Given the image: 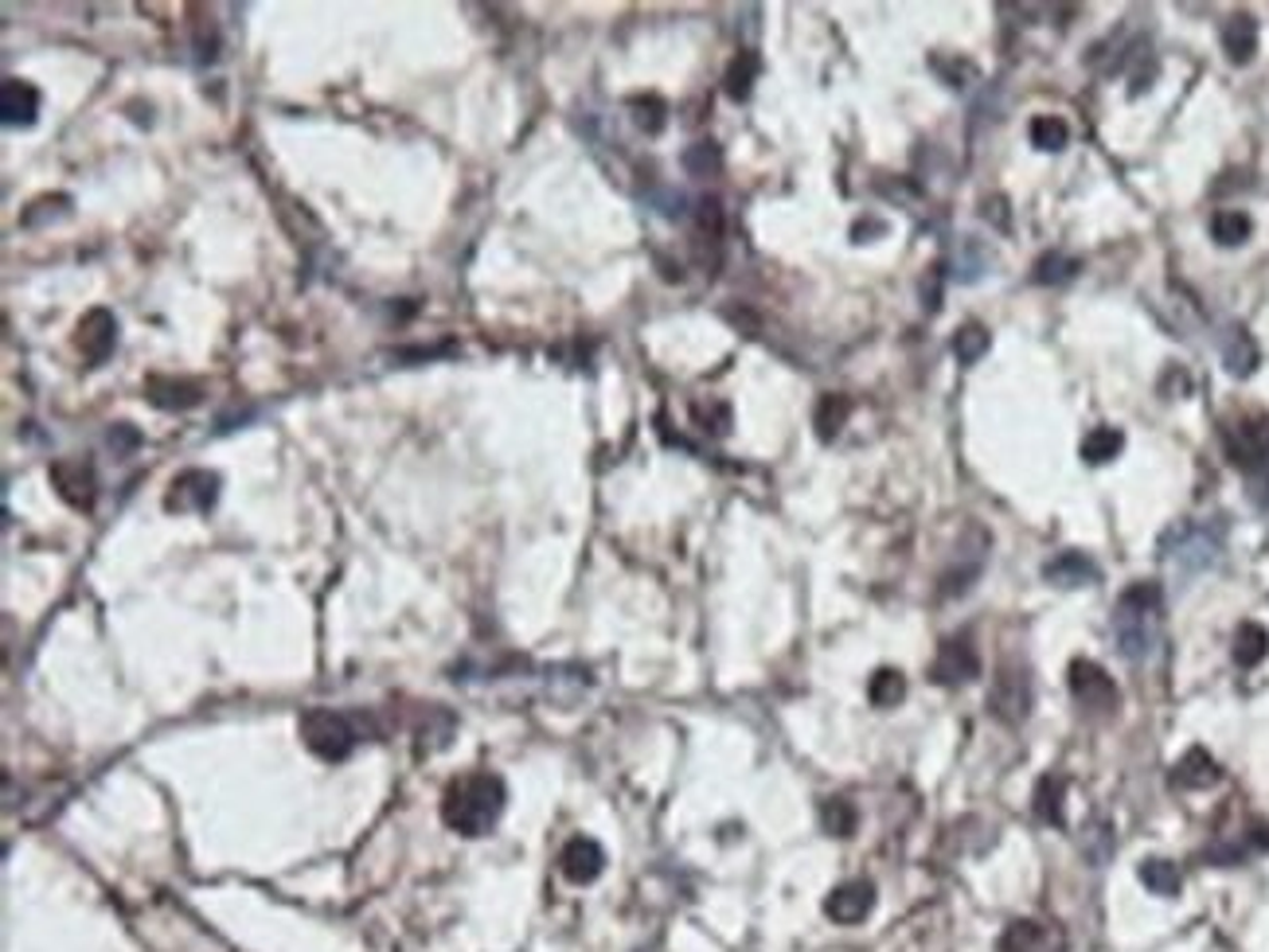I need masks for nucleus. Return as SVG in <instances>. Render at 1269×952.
<instances>
[{
    "instance_id": "nucleus-18",
    "label": "nucleus",
    "mask_w": 1269,
    "mask_h": 952,
    "mask_svg": "<svg viewBox=\"0 0 1269 952\" xmlns=\"http://www.w3.org/2000/svg\"><path fill=\"white\" fill-rule=\"evenodd\" d=\"M0 114H4V125H32L39 114V90L24 79H8L4 94H0Z\"/></svg>"
},
{
    "instance_id": "nucleus-32",
    "label": "nucleus",
    "mask_w": 1269,
    "mask_h": 952,
    "mask_svg": "<svg viewBox=\"0 0 1269 952\" xmlns=\"http://www.w3.org/2000/svg\"><path fill=\"white\" fill-rule=\"evenodd\" d=\"M989 348H992V336H989V328H984V325H977V321H973V325H961V328H957V336H954V356H957L961 363L984 360V356H989Z\"/></svg>"
},
{
    "instance_id": "nucleus-6",
    "label": "nucleus",
    "mask_w": 1269,
    "mask_h": 952,
    "mask_svg": "<svg viewBox=\"0 0 1269 952\" xmlns=\"http://www.w3.org/2000/svg\"><path fill=\"white\" fill-rule=\"evenodd\" d=\"M1222 442H1227V457H1231L1250 481L1269 477V418L1234 422L1231 430L1222 434Z\"/></svg>"
},
{
    "instance_id": "nucleus-5",
    "label": "nucleus",
    "mask_w": 1269,
    "mask_h": 952,
    "mask_svg": "<svg viewBox=\"0 0 1269 952\" xmlns=\"http://www.w3.org/2000/svg\"><path fill=\"white\" fill-rule=\"evenodd\" d=\"M989 711L1008 726H1019L1031 714V672L1028 663H1004L989 691Z\"/></svg>"
},
{
    "instance_id": "nucleus-31",
    "label": "nucleus",
    "mask_w": 1269,
    "mask_h": 952,
    "mask_svg": "<svg viewBox=\"0 0 1269 952\" xmlns=\"http://www.w3.org/2000/svg\"><path fill=\"white\" fill-rule=\"evenodd\" d=\"M992 265V254L980 246V239H965L961 242V250H957V281H965V285H973V281H980L984 274H989Z\"/></svg>"
},
{
    "instance_id": "nucleus-17",
    "label": "nucleus",
    "mask_w": 1269,
    "mask_h": 952,
    "mask_svg": "<svg viewBox=\"0 0 1269 952\" xmlns=\"http://www.w3.org/2000/svg\"><path fill=\"white\" fill-rule=\"evenodd\" d=\"M1043 578L1051 582V586H1063V590H1075V586H1090V582H1098V567L1090 562L1082 551H1063V555H1054L1047 567H1043Z\"/></svg>"
},
{
    "instance_id": "nucleus-37",
    "label": "nucleus",
    "mask_w": 1269,
    "mask_h": 952,
    "mask_svg": "<svg viewBox=\"0 0 1269 952\" xmlns=\"http://www.w3.org/2000/svg\"><path fill=\"white\" fill-rule=\"evenodd\" d=\"M1113 851V832L1105 828V824H1098V828H1090L1086 835V859L1094 863V867H1105V859H1110Z\"/></svg>"
},
{
    "instance_id": "nucleus-11",
    "label": "nucleus",
    "mask_w": 1269,
    "mask_h": 952,
    "mask_svg": "<svg viewBox=\"0 0 1269 952\" xmlns=\"http://www.w3.org/2000/svg\"><path fill=\"white\" fill-rule=\"evenodd\" d=\"M984 558H989V535L980 527H973V542H961L957 547V562L949 570H945L942 578V598H957V593H965L973 582H977V574L984 570Z\"/></svg>"
},
{
    "instance_id": "nucleus-23",
    "label": "nucleus",
    "mask_w": 1269,
    "mask_h": 952,
    "mask_svg": "<svg viewBox=\"0 0 1269 952\" xmlns=\"http://www.w3.org/2000/svg\"><path fill=\"white\" fill-rule=\"evenodd\" d=\"M1141 882L1152 894H1161V898H1176L1180 886H1184V875H1180V867H1176L1172 859H1145L1141 863Z\"/></svg>"
},
{
    "instance_id": "nucleus-33",
    "label": "nucleus",
    "mask_w": 1269,
    "mask_h": 952,
    "mask_svg": "<svg viewBox=\"0 0 1269 952\" xmlns=\"http://www.w3.org/2000/svg\"><path fill=\"white\" fill-rule=\"evenodd\" d=\"M821 824L828 835H852L859 824V812L852 800H844V796H828L821 804Z\"/></svg>"
},
{
    "instance_id": "nucleus-41",
    "label": "nucleus",
    "mask_w": 1269,
    "mask_h": 952,
    "mask_svg": "<svg viewBox=\"0 0 1269 952\" xmlns=\"http://www.w3.org/2000/svg\"><path fill=\"white\" fill-rule=\"evenodd\" d=\"M1250 844L1269 851V824H1254V828H1250Z\"/></svg>"
},
{
    "instance_id": "nucleus-7",
    "label": "nucleus",
    "mask_w": 1269,
    "mask_h": 952,
    "mask_svg": "<svg viewBox=\"0 0 1269 952\" xmlns=\"http://www.w3.org/2000/svg\"><path fill=\"white\" fill-rule=\"evenodd\" d=\"M1070 695L1086 714H1113L1117 711V683L1113 675L1094 660H1075L1070 663Z\"/></svg>"
},
{
    "instance_id": "nucleus-19",
    "label": "nucleus",
    "mask_w": 1269,
    "mask_h": 952,
    "mask_svg": "<svg viewBox=\"0 0 1269 952\" xmlns=\"http://www.w3.org/2000/svg\"><path fill=\"white\" fill-rule=\"evenodd\" d=\"M1222 51H1227V59L1238 63V67H1246V63L1254 59L1257 51V20L1250 13H1234L1227 24H1222Z\"/></svg>"
},
{
    "instance_id": "nucleus-8",
    "label": "nucleus",
    "mask_w": 1269,
    "mask_h": 952,
    "mask_svg": "<svg viewBox=\"0 0 1269 952\" xmlns=\"http://www.w3.org/2000/svg\"><path fill=\"white\" fill-rule=\"evenodd\" d=\"M977 675H980V656L968 637L945 640L930 663V679L933 683H942V688H961V683L977 679Z\"/></svg>"
},
{
    "instance_id": "nucleus-27",
    "label": "nucleus",
    "mask_w": 1269,
    "mask_h": 952,
    "mask_svg": "<svg viewBox=\"0 0 1269 952\" xmlns=\"http://www.w3.org/2000/svg\"><path fill=\"white\" fill-rule=\"evenodd\" d=\"M1250 230H1254L1250 215L1234 211V207H1227V211H1219V215L1211 219V239L1219 242V246H1242L1250 239Z\"/></svg>"
},
{
    "instance_id": "nucleus-22",
    "label": "nucleus",
    "mask_w": 1269,
    "mask_h": 952,
    "mask_svg": "<svg viewBox=\"0 0 1269 952\" xmlns=\"http://www.w3.org/2000/svg\"><path fill=\"white\" fill-rule=\"evenodd\" d=\"M1078 270H1082V262L1078 258H1070V254H1059V250H1047L1035 262V270H1031V281L1035 285H1066V281L1078 278Z\"/></svg>"
},
{
    "instance_id": "nucleus-14",
    "label": "nucleus",
    "mask_w": 1269,
    "mask_h": 952,
    "mask_svg": "<svg viewBox=\"0 0 1269 952\" xmlns=\"http://www.w3.org/2000/svg\"><path fill=\"white\" fill-rule=\"evenodd\" d=\"M79 351H83L90 363H102L118 344V321L106 313V309H90V313L79 321V336H74Z\"/></svg>"
},
{
    "instance_id": "nucleus-1",
    "label": "nucleus",
    "mask_w": 1269,
    "mask_h": 952,
    "mask_svg": "<svg viewBox=\"0 0 1269 952\" xmlns=\"http://www.w3.org/2000/svg\"><path fill=\"white\" fill-rule=\"evenodd\" d=\"M504 804H508L504 781L488 769H477L458 777V781H449L446 796H442V820L458 835H484L500 820Z\"/></svg>"
},
{
    "instance_id": "nucleus-13",
    "label": "nucleus",
    "mask_w": 1269,
    "mask_h": 952,
    "mask_svg": "<svg viewBox=\"0 0 1269 952\" xmlns=\"http://www.w3.org/2000/svg\"><path fill=\"white\" fill-rule=\"evenodd\" d=\"M871 910H875V886L863 879L844 882L824 898V914L833 917L836 925H859Z\"/></svg>"
},
{
    "instance_id": "nucleus-15",
    "label": "nucleus",
    "mask_w": 1269,
    "mask_h": 952,
    "mask_svg": "<svg viewBox=\"0 0 1269 952\" xmlns=\"http://www.w3.org/2000/svg\"><path fill=\"white\" fill-rule=\"evenodd\" d=\"M1219 351H1222V367H1227V375H1234V379H1250V375L1257 371V363H1262V351H1257L1254 336H1250L1242 325L1222 328Z\"/></svg>"
},
{
    "instance_id": "nucleus-21",
    "label": "nucleus",
    "mask_w": 1269,
    "mask_h": 952,
    "mask_svg": "<svg viewBox=\"0 0 1269 952\" xmlns=\"http://www.w3.org/2000/svg\"><path fill=\"white\" fill-rule=\"evenodd\" d=\"M1063 796H1066V784L1059 781V777H1040L1035 781V816H1040L1043 824H1051V828H1063L1066 824V812H1063Z\"/></svg>"
},
{
    "instance_id": "nucleus-4",
    "label": "nucleus",
    "mask_w": 1269,
    "mask_h": 952,
    "mask_svg": "<svg viewBox=\"0 0 1269 952\" xmlns=\"http://www.w3.org/2000/svg\"><path fill=\"white\" fill-rule=\"evenodd\" d=\"M302 742L309 754H316L321 761H344L351 758V749L360 746V734L356 726L348 723V714L340 711H305L302 714Z\"/></svg>"
},
{
    "instance_id": "nucleus-39",
    "label": "nucleus",
    "mask_w": 1269,
    "mask_h": 952,
    "mask_svg": "<svg viewBox=\"0 0 1269 952\" xmlns=\"http://www.w3.org/2000/svg\"><path fill=\"white\" fill-rule=\"evenodd\" d=\"M980 215L989 219L992 227L1012 230V215H1008V200H1004V195H989V200L980 204Z\"/></svg>"
},
{
    "instance_id": "nucleus-35",
    "label": "nucleus",
    "mask_w": 1269,
    "mask_h": 952,
    "mask_svg": "<svg viewBox=\"0 0 1269 952\" xmlns=\"http://www.w3.org/2000/svg\"><path fill=\"white\" fill-rule=\"evenodd\" d=\"M629 109H633V121H637V129H641V133H661V129H665L668 114H665V102H661V98H653V94L633 98V102H629Z\"/></svg>"
},
{
    "instance_id": "nucleus-30",
    "label": "nucleus",
    "mask_w": 1269,
    "mask_h": 952,
    "mask_svg": "<svg viewBox=\"0 0 1269 952\" xmlns=\"http://www.w3.org/2000/svg\"><path fill=\"white\" fill-rule=\"evenodd\" d=\"M1047 949V933L1035 921H1012L1000 933V952H1043Z\"/></svg>"
},
{
    "instance_id": "nucleus-16",
    "label": "nucleus",
    "mask_w": 1269,
    "mask_h": 952,
    "mask_svg": "<svg viewBox=\"0 0 1269 952\" xmlns=\"http://www.w3.org/2000/svg\"><path fill=\"white\" fill-rule=\"evenodd\" d=\"M1176 784H1180V789H1191V793H1203V789H1211V784H1219V777H1222V769H1219V761L1211 758L1207 749L1203 746H1196V749H1187L1184 758L1176 761Z\"/></svg>"
},
{
    "instance_id": "nucleus-40",
    "label": "nucleus",
    "mask_w": 1269,
    "mask_h": 952,
    "mask_svg": "<svg viewBox=\"0 0 1269 952\" xmlns=\"http://www.w3.org/2000/svg\"><path fill=\"white\" fill-rule=\"evenodd\" d=\"M696 418H700V422H707V430H715V434H726V430H731V411H726L723 402H719V406H715V411H696Z\"/></svg>"
},
{
    "instance_id": "nucleus-38",
    "label": "nucleus",
    "mask_w": 1269,
    "mask_h": 952,
    "mask_svg": "<svg viewBox=\"0 0 1269 952\" xmlns=\"http://www.w3.org/2000/svg\"><path fill=\"white\" fill-rule=\"evenodd\" d=\"M700 235L711 242H719V235H723V207H719V200H703L700 204Z\"/></svg>"
},
{
    "instance_id": "nucleus-20",
    "label": "nucleus",
    "mask_w": 1269,
    "mask_h": 952,
    "mask_svg": "<svg viewBox=\"0 0 1269 952\" xmlns=\"http://www.w3.org/2000/svg\"><path fill=\"white\" fill-rule=\"evenodd\" d=\"M1231 652H1234V663H1238V668H1257V663L1269 656L1266 625H1257V621H1246V625H1238Z\"/></svg>"
},
{
    "instance_id": "nucleus-2",
    "label": "nucleus",
    "mask_w": 1269,
    "mask_h": 952,
    "mask_svg": "<svg viewBox=\"0 0 1269 952\" xmlns=\"http://www.w3.org/2000/svg\"><path fill=\"white\" fill-rule=\"evenodd\" d=\"M1161 605L1156 582H1136L1113 605V640L1129 663H1145L1161 644Z\"/></svg>"
},
{
    "instance_id": "nucleus-9",
    "label": "nucleus",
    "mask_w": 1269,
    "mask_h": 952,
    "mask_svg": "<svg viewBox=\"0 0 1269 952\" xmlns=\"http://www.w3.org/2000/svg\"><path fill=\"white\" fill-rule=\"evenodd\" d=\"M219 496V477L207 469H188L169 484L165 507L169 512H207Z\"/></svg>"
},
{
    "instance_id": "nucleus-28",
    "label": "nucleus",
    "mask_w": 1269,
    "mask_h": 952,
    "mask_svg": "<svg viewBox=\"0 0 1269 952\" xmlns=\"http://www.w3.org/2000/svg\"><path fill=\"white\" fill-rule=\"evenodd\" d=\"M761 63L754 51H738L735 63L726 67V94L735 98V102H742V98H750V90H754V79H758Z\"/></svg>"
},
{
    "instance_id": "nucleus-12",
    "label": "nucleus",
    "mask_w": 1269,
    "mask_h": 952,
    "mask_svg": "<svg viewBox=\"0 0 1269 952\" xmlns=\"http://www.w3.org/2000/svg\"><path fill=\"white\" fill-rule=\"evenodd\" d=\"M559 870H563V879L575 882V886H586V882H594L605 870L602 844H598V840H590V835H575V840L563 847V855H559Z\"/></svg>"
},
{
    "instance_id": "nucleus-3",
    "label": "nucleus",
    "mask_w": 1269,
    "mask_h": 952,
    "mask_svg": "<svg viewBox=\"0 0 1269 952\" xmlns=\"http://www.w3.org/2000/svg\"><path fill=\"white\" fill-rule=\"evenodd\" d=\"M1161 558L1180 578H1196L1222 558V531L1215 523L1184 519L1161 535Z\"/></svg>"
},
{
    "instance_id": "nucleus-34",
    "label": "nucleus",
    "mask_w": 1269,
    "mask_h": 952,
    "mask_svg": "<svg viewBox=\"0 0 1269 952\" xmlns=\"http://www.w3.org/2000/svg\"><path fill=\"white\" fill-rule=\"evenodd\" d=\"M149 386L169 391V395L153 398V406H160V411H188V406L200 402V386L195 383H181V379H149Z\"/></svg>"
},
{
    "instance_id": "nucleus-10",
    "label": "nucleus",
    "mask_w": 1269,
    "mask_h": 952,
    "mask_svg": "<svg viewBox=\"0 0 1269 952\" xmlns=\"http://www.w3.org/2000/svg\"><path fill=\"white\" fill-rule=\"evenodd\" d=\"M51 484H55V492H59L71 507H95L98 477H95V469H90V461H83V457L55 461V465H51Z\"/></svg>"
},
{
    "instance_id": "nucleus-24",
    "label": "nucleus",
    "mask_w": 1269,
    "mask_h": 952,
    "mask_svg": "<svg viewBox=\"0 0 1269 952\" xmlns=\"http://www.w3.org/2000/svg\"><path fill=\"white\" fill-rule=\"evenodd\" d=\"M1125 449V434L1117 430V426H1098V430H1090L1086 442H1082V461L1086 465H1105V461L1121 457Z\"/></svg>"
},
{
    "instance_id": "nucleus-36",
    "label": "nucleus",
    "mask_w": 1269,
    "mask_h": 952,
    "mask_svg": "<svg viewBox=\"0 0 1269 952\" xmlns=\"http://www.w3.org/2000/svg\"><path fill=\"white\" fill-rule=\"evenodd\" d=\"M719 165H723V153H719L715 141H700V145H691L688 153H684V169H688L691 176H707V172H715Z\"/></svg>"
},
{
    "instance_id": "nucleus-25",
    "label": "nucleus",
    "mask_w": 1269,
    "mask_h": 952,
    "mask_svg": "<svg viewBox=\"0 0 1269 952\" xmlns=\"http://www.w3.org/2000/svg\"><path fill=\"white\" fill-rule=\"evenodd\" d=\"M847 414H852V398H847V395H824L821 402H817L812 422H817V434H821V442H833V437L844 430Z\"/></svg>"
},
{
    "instance_id": "nucleus-29",
    "label": "nucleus",
    "mask_w": 1269,
    "mask_h": 952,
    "mask_svg": "<svg viewBox=\"0 0 1269 952\" xmlns=\"http://www.w3.org/2000/svg\"><path fill=\"white\" fill-rule=\"evenodd\" d=\"M1028 133H1031V145L1043 149V153H1059V149H1066V141H1070L1066 121L1054 118V114H1040V118H1031Z\"/></svg>"
},
{
    "instance_id": "nucleus-26",
    "label": "nucleus",
    "mask_w": 1269,
    "mask_h": 952,
    "mask_svg": "<svg viewBox=\"0 0 1269 952\" xmlns=\"http://www.w3.org/2000/svg\"><path fill=\"white\" fill-rule=\"evenodd\" d=\"M903 695H907V679H903V672H895V668H879V672L871 675L868 699L875 703V707L891 711V707L903 703Z\"/></svg>"
}]
</instances>
